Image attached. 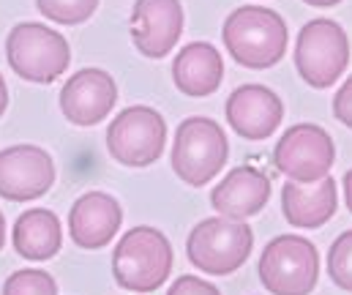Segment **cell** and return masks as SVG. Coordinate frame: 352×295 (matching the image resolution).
<instances>
[{
  "mask_svg": "<svg viewBox=\"0 0 352 295\" xmlns=\"http://www.w3.org/2000/svg\"><path fill=\"white\" fill-rule=\"evenodd\" d=\"M221 39L235 63H241L243 69L263 72L284 58L289 30L273 8L241 6L227 17Z\"/></svg>",
  "mask_w": 352,
  "mask_h": 295,
  "instance_id": "obj_1",
  "label": "cell"
},
{
  "mask_svg": "<svg viewBox=\"0 0 352 295\" xmlns=\"http://www.w3.org/2000/svg\"><path fill=\"white\" fill-rule=\"evenodd\" d=\"M173 246L156 227L129 230L112 252V276L123 290L153 293L170 279Z\"/></svg>",
  "mask_w": 352,
  "mask_h": 295,
  "instance_id": "obj_2",
  "label": "cell"
},
{
  "mask_svg": "<svg viewBox=\"0 0 352 295\" xmlns=\"http://www.w3.org/2000/svg\"><path fill=\"white\" fill-rule=\"evenodd\" d=\"M6 58L22 80L50 85L69 69L72 50L58 30L38 22H22L6 39Z\"/></svg>",
  "mask_w": 352,
  "mask_h": 295,
  "instance_id": "obj_3",
  "label": "cell"
},
{
  "mask_svg": "<svg viewBox=\"0 0 352 295\" xmlns=\"http://www.w3.org/2000/svg\"><path fill=\"white\" fill-rule=\"evenodd\" d=\"M254 246V232L246 221L238 219H205L199 221L186 241V254L191 265L210 276H227L238 271Z\"/></svg>",
  "mask_w": 352,
  "mask_h": 295,
  "instance_id": "obj_4",
  "label": "cell"
},
{
  "mask_svg": "<svg viewBox=\"0 0 352 295\" xmlns=\"http://www.w3.org/2000/svg\"><path fill=\"white\" fill-rule=\"evenodd\" d=\"M230 156L224 129L213 118H186L175 131L173 170L188 186H205L216 178Z\"/></svg>",
  "mask_w": 352,
  "mask_h": 295,
  "instance_id": "obj_5",
  "label": "cell"
},
{
  "mask_svg": "<svg viewBox=\"0 0 352 295\" xmlns=\"http://www.w3.org/2000/svg\"><path fill=\"white\" fill-rule=\"evenodd\" d=\"M350 63V41L339 22L311 19L300 28L295 41V69L311 88L336 85Z\"/></svg>",
  "mask_w": 352,
  "mask_h": 295,
  "instance_id": "obj_6",
  "label": "cell"
},
{
  "mask_svg": "<svg viewBox=\"0 0 352 295\" xmlns=\"http://www.w3.org/2000/svg\"><path fill=\"white\" fill-rule=\"evenodd\" d=\"M260 279L273 295H309L320 279L317 246L300 235H278L260 257Z\"/></svg>",
  "mask_w": 352,
  "mask_h": 295,
  "instance_id": "obj_7",
  "label": "cell"
},
{
  "mask_svg": "<svg viewBox=\"0 0 352 295\" xmlns=\"http://www.w3.org/2000/svg\"><path fill=\"white\" fill-rule=\"evenodd\" d=\"M167 145V123L153 107H129L107 129V148L126 167L153 164Z\"/></svg>",
  "mask_w": 352,
  "mask_h": 295,
  "instance_id": "obj_8",
  "label": "cell"
},
{
  "mask_svg": "<svg viewBox=\"0 0 352 295\" xmlns=\"http://www.w3.org/2000/svg\"><path fill=\"white\" fill-rule=\"evenodd\" d=\"M336 162L333 137L314 123L289 126L273 151V164L281 175L298 184H314L331 173Z\"/></svg>",
  "mask_w": 352,
  "mask_h": 295,
  "instance_id": "obj_9",
  "label": "cell"
},
{
  "mask_svg": "<svg viewBox=\"0 0 352 295\" xmlns=\"http://www.w3.org/2000/svg\"><path fill=\"white\" fill-rule=\"evenodd\" d=\"M55 184V162L38 145H11L0 151V197L11 202L38 199Z\"/></svg>",
  "mask_w": 352,
  "mask_h": 295,
  "instance_id": "obj_10",
  "label": "cell"
},
{
  "mask_svg": "<svg viewBox=\"0 0 352 295\" xmlns=\"http://www.w3.org/2000/svg\"><path fill=\"white\" fill-rule=\"evenodd\" d=\"M183 33L180 0H137L131 8V39L145 58H164Z\"/></svg>",
  "mask_w": 352,
  "mask_h": 295,
  "instance_id": "obj_11",
  "label": "cell"
},
{
  "mask_svg": "<svg viewBox=\"0 0 352 295\" xmlns=\"http://www.w3.org/2000/svg\"><path fill=\"white\" fill-rule=\"evenodd\" d=\"M118 101V85L104 69H82L60 91V109L74 126L101 123Z\"/></svg>",
  "mask_w": 352,
  "mask_h": 295,
  "instance_id": "obj_12",
  "label": "cell"
},
{
  "mask_svg": "<svg viewBox=\"0 0 352 295\" xmlns=\"http://www.w3.org/2000/svg\"><path fill=\"white\" fill-rule=\"evenodd\" d=\"M224 112L232 131L241 134L243 140L270 137L284 118L281 98L265 85H241L238 91L230 94Z\"/></svg>",
  "mask_w": 352,
  "mask_h": 295,
  "instance_id": "obj_13",
  "label": "cell"
},
{
  "mask_svg": "<svg viewBox=\"0 0 352 295\" xmlns=\"http://www.w3.org/2000/svg\"><path fill=\"white\" fill-rule=\"evenodd\" d=\"M123 221L120 202L107 192H88L82 195L69 213V232L80 249H101L107 246Z\"/></svg>",
  "mask_w": 352,
  "mask_h": 295,
  "instance_id": "obj_14",
  "label": "cell"
},
{
  "mask_svg": "<svg viewBox=\"0 0 352 295\" xmlns=\"http://www.w3.org/2000/svg\"><path fill=\"white\" fill-rule=\"evenodd\" d=\"M270 178L257 167H235L221 178V184L210 192V205L227 219H249L260 213L270 199Z\"/></svg>",
  "mask_w": 352,
  "mask_h": 295,
  "instance_id": "obj_15",
  "label": "cell"
},
{
  "mask_svg": "<svg viewBox=\"0 0 352 295\" xmlns=\"http://www.w3.org/2000/svg\"><path fill=\"white\" fill-rule=\"evenodd\" d=\"M339 195H336V181L333 178H320L314 184H298L287 181L281 189V210L289 224L314 230L322 227L336 216Z\"/></svg>",
  "mask_w": 352,
  "mask_h": 295,
  "instance_id": "obj_16",
  "label": "cell"
},
{
  "mask_svg": "<svg viewBox=\"0 0 352 295\" xmlns=\"http://www.w3.org/2000/svg\"><path fill=\"white\" fill-rule=\"evenodd\" d=\"M173 80L186 96H210L224 80L221 52L208 41H191L177 52L173 63Z\"/></svg>",
  "mask_w": 352,
  "mask_h": 295,
  "instance_id": "obj_17",
  "label": "cell"
},
{
  "mask_svg": "<svg viewBox=\"0 0 352 295\" xmlns=\"http://www.w3.org/2000/svg\"><path fill=\"white\" fill-rule=\"evenodd\" d=\"M63 230L52 210L30 208L14 221V249L30 263H44L60 252Z\"/></svg>",
  "mask_w": 352,
  "mask_h": 295,
  "instance_id": "obj_18",
  "label": "cell"
},
{
  "mask_svg": "<svg viewBox=\"0 0 352 295\" xmlns=\"http://www.w3.org/2000/svg\"><path fill=\"white\" fill-rule=\"evenodd\" d=\"M38 11L55 25H82L98 8V0H36Z\"/></svg>",
  "mask_w": 352,
  "mask_h": 295,
  "instance_id": "obj_19",
  "label": "cell"
},
{
  "mask_svg": "<svg viewBox=\"0 0 352 295\" xmlns=\"http://www.w3.org/2000/svg\"><path fill=\"white\" fill-rule=\"evenodd\" d=\"M3 295H58V285L41 268H22L6 279Z\"/></svg>",
  "mask_w": 352,
  "mask_h": 295,
  "instance_id": "obj_20",
  "label": "cell"
},
{
  "mask_svg": "<svg viewBox=\"0 0 352 295\" xmlns=\"http://www.w3.org/2000/svg\"><path fill=\"white\" fill-rule=\"evenodd\" d=\"M328 274L336 287L352 293V230L342 232L328 252Z\"/></svg>",
  "mask_w": 352,
  "mask_h": 295,
  "instance_id": "obj_21",
  "label": "cell"
},
{
  "mask_svg": "<svg viewBox=\"0 0 352 295\" xmlns=\"http://www.w3.org/2000/svg\"><path fill=\"white\" fill-rule=\"evenodd\" d=\"M167 295H221L210 282L199 279V276H180L175 279V285L170 287Z\"/></svg>",
  "mask_w": 352,
  "mask_h": 295,
  "instance_id": "obj_22",
  "label": "cell"
},
{
  "mask_svg": "<svg viewBox=\"0 0 352 295\" xmlns=\"http://www.w3.org/2000/svg\"><path fill=\"white\" fill-rule=\"evenodd\" d=\"M333 115L347 129H352V77L336 91V96H333Z\"/></svg>",
  "mask_w": 352,
  "mask_h": 295,
  "instance_id": "obj_23",
  "label": "cell"
},
{
  "mask_svg": "<svg viewBox=\"0 0 352 295\" xmlns=\"http://www.w3.org/2000/svg\"><path fill=\"white\" fill-rule=\"evenodd\" d=\"M344 199H347V208H350L352 213V170L344 175Z\"/></svg>",
  "mask_w": 352,
  "mask_h": 295,
  "instance_id": "obj_24",
  "label": "cell"
},
{
  "mask_svg": "<svg viewBox=\"0 0 352 295\" xmlns=\"http://www.w3.org/2000/svg\"><path fill=\"white\" fill-rule=\"evenodd\" d=\"M6 107H8V91H6V80H3V74H0V118H3Z\"/></svg>",
  "mask_w": 352,
  "mask_h": 295,
  "instance_id": "obj_25",
  "label": "cell"
},
{
  "mask_svg": "<svg viewBox=\"0 0 352 295\" xmlns=\"http://www.w3.org/2000/svg\"><path fill=\"white\" fill-rule=\"evenodd\" d=\"M303 3H309V6H320V8H328V6H336V3H342V0H303Z\"/></svg>",
  "mask_w": 352,
  "mask_h": 295,
  "instance_id": "obj_26",
  "label": "cell"
},
{
  "mask_svg": "<svg viewBox=\"0 0 352 295\" xmlns=\"http://www.w3.org/2000/svg\"><path fill=\"white\" fill-rule=\"evenodd\" d=\"M3 243H6V219L0 213V249H3Z\"/></svg>",
  "mask_w": 352,
  "mask_h": 295,
  "instance_id": "obj_27",
  "label": "cell"
}]
</instances>
